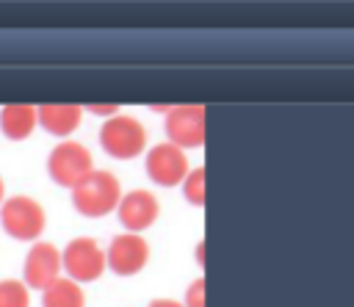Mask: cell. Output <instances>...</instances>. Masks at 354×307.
Masks as SVG:
<instances>
[{
  "mask_svg": "<svg viewBox=\"0 0 354 307\" xmlns=\"http://www.w3.org/2000/svg\"><path fill=\"white\" fill-rule=\"evenodd\" d=\"M61 266L66 268L72 282H94L102 277V271L108 268L105 263V249L94 241V238H75L64 246L61 252Z\"/></svg>",
  "mask_w": 354,
  "mask_h": 307,
  "instance_id": "obj_5",
  "label": "cell"
},
{
  "mask_svg": "<svg viewBox=\"0 0 354 307\" xmlns=\"http://www.w3.org/2000/svg\"><path fill=\"white\" fill-rule=\"evenodd\" d=\"M185 307H205V279H194L188 288H185Z\"/></svg>",
  "mask_w": 354,
  "mask_h": 307,
  "instance_id": "obj_16",
  "label": "cell"
},
{
  "mask_svg": "<svg viewBox=\"0 0 354 307\" xmlns=\"http://www.w3.org/2000/svg\"><path fill=\"white\" fill-rule=\"evenodd\" d=\"M0 224L17 241H36L47 227V216L33 196L17 194L0 205Z\"/></svg>",
  "mask_w": 354,
  "mask_h": 307,
  "instance_id": "obj_3",
  "label": "cell"
},
{
  "mask_svg": "<svg viewBox=\"0 0 354 307\" xmlns=\"http://www.w3.org/2000/svg\"><path fill=\"white\" fill-rule=\"evenodd\" d=\"M69 191H72L75 210L80 216H86V218H102L105 213L116 210V205L122 199V183H119V177L111 174V171H105V169H91Z\"/></svg>",
  "mask_w": 354,
  "mask_h": 307,
  "instance_id": "obj_1",
  "label": "cell"
},
{
  "mask_svg": "<svg viewBox=\"0 0 354 307\" xmlns=\"http://www.w3.org/2000/svg\"><path fill=\"white\" fill-rule=\"evenodd\" d=\"M86 111H88V113H94V116H102V119H111V116H116V113H119V108H116V105H88Z\"/></svg>",
  "mask_w": 354,
  "mask_h": 307,
  "instance_id": "obj_17",
  "label": "cell"
},
{
  "mask_svg": "<svg viewBox=\"0 0 354 307\" xmlns=\"http://www.w3.org/2000/svg\"><path fill=\"white\" fill-rule=\"evenodd\" d=\"M166 136L169 144L185 149H196L205 141V108L202 105H174L166 113Z\"/></svg>",
  "mask_w": 354,
  "mask_h": 307,
  "instance_id": "obj_6",
  "label": "cell"
},
{
  "mask_svg": "<svg viewBox=\"0 0 354 307\" xmlns=\"http://www.w3.org/2000/svg\"><path fill=\"white\" fill-rule=\"evenodd\" d=\"M0 307H30V290L22 279H0Z\"/></svg>",
  "mask_w": 354,
  "mask_h": 307,
  "instance_id": "obj_14",
  "label": "cell"
},
{
  "mask_svg": "<svg viewBox=\"0 0 354 307\" xmlns=\"http://www.w3.org/2000/svg\"><path fill=\"white\" fill-rule=\"evenodd\" d=\"M94 169L91 152L80 141H61L50 155H47V174L55 185L72 188L77 185L88 171Z\"/></svg>",
  "mask_w": 354,
  "mask_h": 307,
  "instance_id": "obj_4",
  "label": "cell"
},
{
  "mask_svg": "<svg viewBox=\"0 0 354 307\" xmlns=\"http://www.w3.org/2000/svg\"><path fill=\"white\" fill-rule=\"evenodd\" d=\"M39 127V116L33 105H6L0 108V130L8 141H25Z\"/></svg>",
  "mask_w": 354,
  "mask_h": 307,
  "instance_id": "obj_12",
  "label": "cell"
},
{
  "mask_svg": "<svg viewBox=\"0 0 354 307\" xmlns=\"http://www.w3.org/2000/svg\"><path fill=\"white\" fill-rule=\"evenodd\" d=\"M196 263H199V266H202V263H205V257H202V243H199V246H196Z\"/></svg>",
  "mask_w": 354,
  "mask_h": 307,
  "instance_id": "obj_20",
  "label": "cell"
},
{
  "mask_svg": "<svg viewBox=\"0 0 354 307\" xmlns=\"http://www.w3.org/2000/svg\"><path fill=\"white\" fill-rule=\"evenodd\" d=\"M149 307H185V304L174 301V299H155V301H149Z\"/></svg>",
  "mask_w": 354,
  "mask_h": 307,
  "instance_id": "obj_18",
  "label": "cell"
},
{
  "mask_svg": "<svg viewBox=\"0 0 354 307\" xmlns=\"http://www.w3.org/2000/svg\"><path fill=\"white\" fill-rule=\"evenodd\" d=\"M41 307H86V293L72 279H55L47 290H41Z\"/></svg>",
  "mask_w": 354,
  "mask_h": 307,
  "instance_id": "obj_13",
  "label": "cell"
},
{
  "mask_svg": "<svg viewBox=\"0 0 354 307\" xmlns=\"http://www.w3.org/2000/svg\"><path fill=\"white\" fill-rule=\"evenodd\" d=\"M100 147L116 160H133L147 147V127L124 113H116L100 127Z\"/></svg>",
  "mask_w": 354,
  "mask_h": 307,
  "instance_id": "obj_2",
  "label": "cell"
},
{
  "mask_svg": "<svg viewBox=\"0 0 354 307\" xmlns=\"http://www.w3.org/2000/svg\"><path fill=\"white\" fill-rule=\"evenodd\" d=\"M105 263H108V268L113 274L133 277V274L147 268V263H149V243L144 241V235H136V232L116 235L111 241V246L105 249Z\"/></svg>",
  "mask_w": 354,
  "mask_h": 307,
  "instance_id": "obj_8",
  "label": "cell"
},
{
  "mask_svg": "<svg viewBox=\"0 0 354 307\" xmlns=\"http://www.w3.org/2000/svg\"><path fill=\"white\" fill-rule=\"evenodd\" d=\"M158 213H160V205H158L155 194H149V191H144V188L127 191V194L119 199V205H116V216H119L122 227H124L127 232H136V235L144 232V230H149V227L155 224Z\"/></svg>",
  "mask_w": 354,
  "mask_h": 307,
  "instance_id": "obj_10",
  "label": "cell"
},
{
  "mask_svg": "<svg viewBox=\"0 0 354 307\" xmlns=\"http://www.w3.org/2000/svg\"><path fill=\"white\" fill-rule=\"evenodd\" d=\"M188 158L180 147L163 141V144H155L149 152H147V174L155 185L160 188H174V185H183L185 174H188Z\"/></svg>",
  "mask_w": 354,
  "mask_h": 307,
  "instance_id": "obj_7",
  "label": "cell"
},
{
  "mask_svg": "<svg viewBox=\"0 0 354 307\" xmlns=\"http://www.w3.org/2000/svg\"><path fill=\"white\" fill-rule=\"evenodd\" d=\"M36 116H39V127H44L50 136L66 138L80 127L83 108L80 105H69V102H55V105L36 108Z\"/></svg>",
  "mask_w": 354,
  "mask_h": 307,
  "instance_id": "obj_11",
  "label": "cell"
},
{
  "mask_svg": "<svg viewBox=\"0 0 354 307\" xmlns=\"http://www.w3.org/2000/svg\"><path fill=\"white\" fill-rule=\"evenodd\" d=\"M183 196L194 207H202L205 205V169L202 166H196V169H191L185 174V180H183Z\"/></svg>",
  "mask_w": 354,
  "mask_h": 307,
  "instance_id": "obj_15",
  "label": "cell"
},
{
  "mask_svg": "<svg viewBox=\"0 0 354 307\" xmlns=\"http://www.w3.org/2000/svg\"><path fill=\"white\" fill-rule=\"evenodd\" d=\"M6 202V183H3V177H0V205Z\"/></svg>",
  "mask_w": 354,
  "mask_h": 307,
  "instance_id": "obj_19",
  "label": "cell"
},
{
  "mask_svg": "<svg viewBox=\"0 0 354 307\" xmlns=\"http://www.w3.org/2000/svg\"><path fill=\"white\" fill-rule=\"evenodd\" d=\"M61 252L47 243V241H36L28 254H25V266H22V282L28 285V290H47L58 274H61Z\"/></svg>",
  "mask_w": 354,
  "mask_h": 307,
  "instance_id": "obj_9",
  "label": "cell"
}]
</instances>
